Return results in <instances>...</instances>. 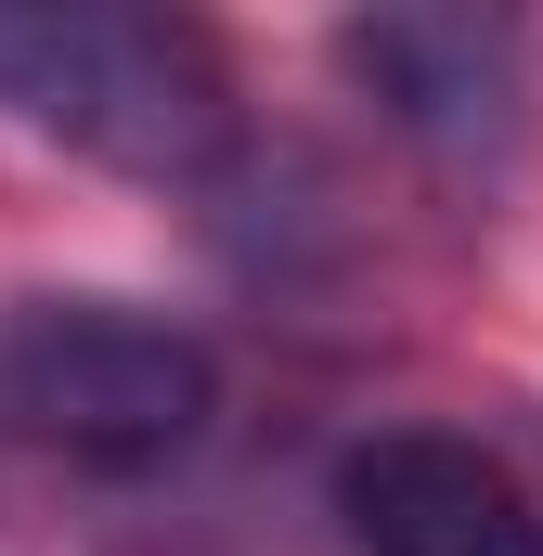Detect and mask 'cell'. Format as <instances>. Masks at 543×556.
Returning a JSON list of instances; mask_svg holds the SVG:
<instances>
[{"mask_svg":"<svg viewBox=\"0 0 543 556\" xmlns=\"http://www.w3.org/2000/svg\"><path fill=\"white\" fill-rule=\"evenodd\" d=\"M0 117L117 181H220L247 142L220 39L142 0H0Z\"/></svg>","mask_w":543,"mask_h":556,"instance_id":"1","label":"cell"},{"mask_svg":"<svg viewBox=\"0 0 543 556\" xmlns=\"http://www.w3.org/2000/svg\"><path fill=\"white\" fill-rule=\"evenodd\" d=\"M220 415V363L194 324L142 298H13L0 311V427L52 466L142 479L181 466Z\"/></svg>","mask_w":543,"mask_h":556,"instance_id":"2","label":"cell"},{"mask_svg":"<svg viewBox=\"0 0 543 556\" xmlns=\"http://www.w3.org/2000/svg\"><path fill=\"white\" fill-rule=\"evenodd\" d=\"M337 531L363 556H543V505L466 427H376L337 453Z\"/></svg>","mask_w":543,"mask_h":556,"instance_id":"3","label":"cell"},{"mask_svg":"<svg viewBox=\"0 0 543 556\" xmlns=\"http://www.w3.org/2000/svg\"><path fill=\"white\" fill-rule=\"evenodd\" d=\"M337 65L440 168H505V142H518V26L505 13H350Z\"/></svg>","mask_w":543,"mask_h":556,"instance_id":"4","label":"cell"}]
</instances>
